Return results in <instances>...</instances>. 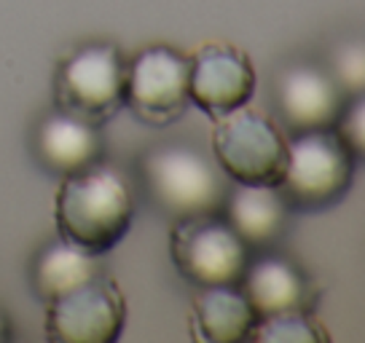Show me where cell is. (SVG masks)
<instances>
[{
    "mask_svg": "<svg viewBox=\"0 0 365 343\" xmlns=\"http://www.w3.org/2000/svg\"><path fill=\"white\" fill-rule=\"evenodd\" d=\"M188 75L191 54L170 43H148L126 62L124 107L150 129L175 124L191 105Z\"/></svg>",
    "mask_w": 365,
    "mask_h": 343,
    "instance_id": "7",
    "label": "cell"
},
{
    "mask_svg": "<svg viewBox=\"0 0 365 343\" xmlns=\"http://www.w3.org/2000/svg\"><path fill=\"white\" fill-rule=\"evenodd\" d=\"M240 290L245 292L255 317L290 309L312 311L317 300L312 276L293 258L279 252L250 255L247 268L240 279Z\"/></svg>",
    "mask_w": 365,
    "mask_h": 343,
    "instance_id": "11",
    "label": "cell"
},
{
    "mask_svg": "<svg viewBox=\"0 0 365 343\" xmlns=\"http://www.w3.org/2000/svg\"><path fill=\"white\" fill-rule=\"evenodd\" d=\"M252 250L220 212L178 218L170 228V258L194 287L240 285Z\"/></svg>",
    "mask_w": 365,
    "mask_h": 343,
    "instance_id": "5",
    "label": "cell"
},
{
    "mask_svg": "<svg viewBox=\"0 0 365 343\" xmlns=\"http://www.w3.org/2000/svg\"><path fill=\"white\" fill-rule=\"evenodd\" d=\"M9 338H11V320H9V317L0 311V343L9 341Z\"/></svg>",
    "mask_w": 365,
    "mask_h": 343,
    "instance_id": "19",
    "label": "cell"
},
{
    "mask_svg": "<svg viewBox=\"0 0 365 343\" xmlns=\"http://www.w3.org/2000/svg\"><path fill=\"white\" fill-rule=\"evenodd\" d=\"M196 335L210 343L247 341L250 327L255 324V311L247 303L240 285L199 287L194 295Z\"/></svg>",
    "mask_w": 365,
    "mask_h": 343,
    "instance_id": "15",
    "label": "cell"
},
{
    "mask_svg": "<svg viewBox=\"0 0 365 343\" xmlns=\"http://www.w3.org/2000/svg\"><path fill=\"white\" fill-rule=\"evenodd\" d=\"M325 68L331 70L336 83L346 97L363 94L365 89V46L363 38H346L339 46H333L331 59Z\"/></svg>",
    "mask_w": 365,
    "mask_h": 343,
    "instance_id": "17",
    "label": "cell"
},
{
    "mask_svg": "<svg viewBox=\"0 0 365 343\" xmlns=\"http://www.w3.org/2000/svg\"><path fill=\"white\" fill-rule=\"evenodd\" d=\"M360 159L363 156L333 126L290 132L287 161L277 188L290 209H331L352 191Z\"/></svg>",
    "mask_w": 365,
    "mask_h": 343,
    "instance_id": "2",
    "label": "cell"
},
{
    "mask_svg": "<svg viewBox=\"0 0 365 343\" xmlns=\"http://www.w3.org/2000/svg\"><path fill=\"white\" fill-rule=\"evenodd\" d=\"M105 263L103 255H94L70 244L68 239L46 241L41 250L30 258V287L38 300H54L62 292H68L73 287L83 285L91 276L103 274Z\"/></svg>",
    "mask_w": 365,
    "mask_h": 343,
    "instance_id": "14",
    "label": "cell"
},
{
    "mask_svg": "<svg viewBox=\"0 0 365 343\" xmlns=\"http://www.w3.org/2000/svg\"><path fill=\"white\" fill-rule=\"evenodd\" d=\"M145 194L170 218L220 212L228 194V177L215 159L191 142H161L140 156Z\"/></svg>",
    "mask_w": 365,
    "mask_h": 343,
    "instance_id": "3",
    "label": "cell"
},
{
    "mask_svg": "<svg viewBox=\"0 0 365 343\" xmlns=\"http://www.w3.org/2000/svg\"><path fill=\"white\" fill-rule=\"evenodd\" d=\"M333 129L363 156V150H365V97L363 94L346 97V102H344L341 113L336 118Z\"/></svg>",
    "mask_w": 365,
    "mask_h": 343,
    "instance_id": "18",
    "label": "cell"
},
{
    "mask_svg": "<svg viewBox=\"0 0 365 343\" xmlns=\"http://www.w3.org/2000/svg\"><path fill=\"white\" fill-rule=\"evenodd\" d=\"M103 132L100 126L54 107L33 129V153L38 164L51 174H73L103 161Z\"/></svg>",
    "mask_w": 365,
    "mask_h": 343,
    "instance_id": "12",
    "label": "cell"
},
{
    "mask_svg": "<svg viewBox=\"0 0 365 343\" xmlns=\"http://www.w3.org/2000/svg\"><path fill=\"white\" fill-rule=\"evenodd\" d=\"M331 335L322 330L312 311L290 309L255 317V324L250 327L247 341L255 343H322Z\"/></svg>",
    "mask_w": 365,
    "mask_h": 343,
    "instance_id": "16",
    "label": "cell"
},
{
    "mask_svg": "<svg viewBox=\"0 0 365 343\" xmlns=\"http://www.w3.org/2000/svg\"><path fill=\"white\" fill-rule=\"evenodd\" d=\"M126 327V297L97 274L46 303V338L57 343H113Z\"/></svg>",
    "mask_w": 365,
    "mask_h": 343,
    "instance_id": "8",
    "label": "cell"
},
{
    "mask_svg": "<svg viewBox=\"0 0 365 343\" xmlns=\"http://www.w3.org/2000/svg\"><path fill=\"white\" fill-rule=\"evenodd\" d=\"M126 59L110 41H86L59 59L54 73V105L94 126L124 107Z\"/></svg>",
    "mask_w": 365,
    "mask_h": 343,
    "instance_id": "4",
    "label": "cell"
},
{
    "mask_svg": "<svg viewBox=\"0 0 365 343\" xmlns=\"http://www.w3.org/2000/svg\"><path fill=\"white\" fill-rule=\"evenodd\" d=\"M54 223L57 236L81 250L110 252L135 223V194L126 174L103 161L65 174L54 201Z\"/></svg>",
    "mask_w": 365,
    "mask_h": 343,
    "instance_id": "1",
    "label": "cell"
},
{
    "mask_svg": "<svg viewBox=\"0 0 365 343\" xmlns=\"http://www.w3.org/2000/svg\"><path fill=\"white\" fill-rule=\"evenodd\" d=\"M212 159L231 183L277 185L287 161V137L269 115L245 105L215 118Z\"/></svg>",
    "mask_w": 365,
    "mask_h": 343,
    "instance_id": "6",
    "label": "cell"
},
{
    "mask_svg": "<svg viewBox=\"0 0 365 343\" xmlns=\"http://www.w3.org/2000/svg\"><path fill=\"white\" fill-rule=\"evenodd\" d=\"M258 75L247 51L234 43L210 41L191 54L188 97L207 118H220L237 107L250 105Z\"/></svg>",
    "mask_w": 365,
    "mask_h": 343,
    "instance_id": "9",
    "label": "cell"
},
{
    "mask_svg": "<svg viewBox=\"0 0 365 343\" xmlns=\"http://www.w3.org/2000/svg\"><path fill=\"white\" fill-rule=\"evenodd\" d=\"M274 102L290 132H304L336 124L346 94L325 65L298 59L277 73Z\"/></svg>",
    "mask_w": 365,
    "mask_h": 343,
    "instance_id": "10",
    "label": "cell"
},
{
    "mask_svg": "<svg viewBox=\"0 0 365 343\" xmlns=\"http://www.w3.org/2000/svg\"><path fill=\"white\" fill-rule=\"evenodd\" d=\"M290 206L277 185L231 183L220 215L250 250H266L279 239L290 220Z\"/></svg>",
    "mask_w": 365,
    "mask_h": 343,
    "instance_id": "13",
    "label": "cell"
}]
</instances>
